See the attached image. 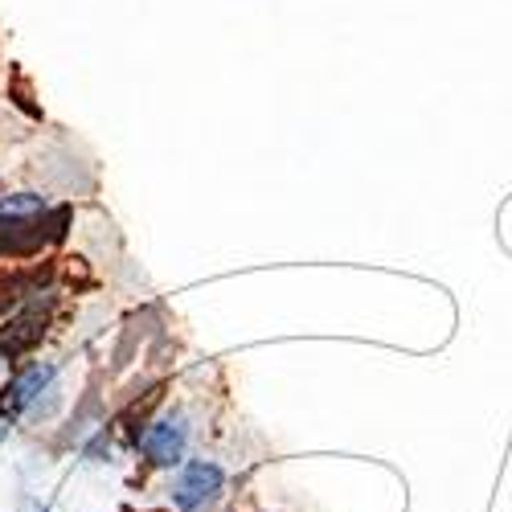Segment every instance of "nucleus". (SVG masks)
Segmentation results:
<instances>
[{
  "label": "nucleus",
  "mask_w": 512,
  "mask_h": 512,
  "mask_svg": "<svg viewBox=\"0 0 512 512\" xmlns=\"http://www.w3.org/2000/svg\"><path fill=\"white\" fill-rule=\"evenodd\" d=\"M136 443L152 467H181L185 451H189V422H185V414H164L144 426Z\"/></svg>",
  "instance_id": "nucleus-1"
},
{
  "label": "nucleus",
  "mask_w": 512,
  "mask_h": 512,
  "mask_svg": "<svg viewBox=\"0 0 512 512\" xmlns=\"http://www.w3.org/2000/svg\"><path fill=\"white\" fill-rule=\"evenodd\" d=\"M54 377H58V365H54V361H33V365H25V369L9 381V386L0 390V422L25 418V414L41 402V394L54 386Z\"/></svg>",
  "instance_id": "nucleus-2"
},
{
  "label": "nucleus",
  "mask_w": 512,
  "mask_h": 512,
  "mask_svg": "<svg viewBox=\"0 0 512 512\" xmlns=\"http://www.w3.org/2000/svg\"><path fill=\"white\" fill-rule=\"evenodd\" d=\"M222 488H226V472L213 459H185L173 480V504L177 512H201Z\"/></svg>",
  "instance_id": "nucleus-3"
},
{
  "label": "nucleus",
  "mask_w": 512,
  "mask_h": 512,
  "mask_svg": "<svg viewBox=\"0 0 512 512\" xmlns=\"http://www.w3.org/2000/svg\"><path fill=\"white\" fill-rule=\"evenodd\" d=\"M46 209V197L37 193H17V197H5L0 201V218H29V213H41Z\"/></svg>",
  "instance_id": "nucleus-4"
},
{
  "label": "nucleus",
  "mask_w": 512,
  "mask_h": 512,
  "mask_svg": "<svg viewBox=\"0 0 512 512\" xmlns=\"http://www.w3.org/2000/svg\"><path fill=\"white\" fill-rule=\"evenodd\" d=\"M41 512H46V508H41Z\"/></svg>",
  "instance_id": "nucleus-5"
}]
</instances>
